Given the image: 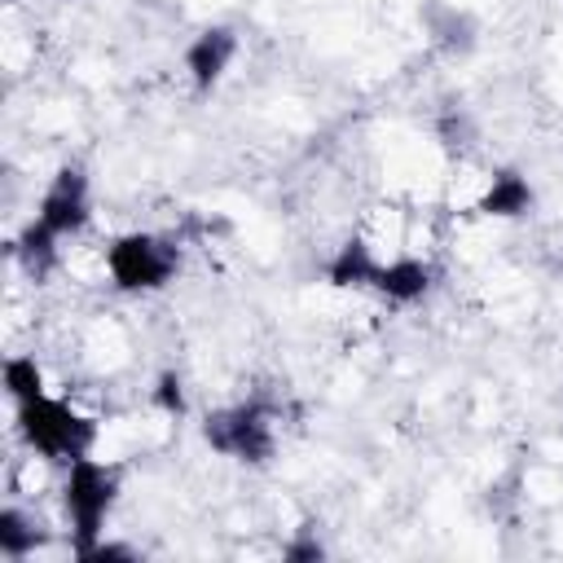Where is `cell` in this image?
<instances>
[{
  "label": "cell",
  "instance_id": "obj_9",
  "mask_svg": "<svg viewBox=\"0 0 563 563\" xmlns=\"http://www.w3.org/2000/svg\"><path fill=\"white\" fill-rule=\"evenodd\" d=\"M422 22H427V35L440 48H449V53H471L475 48V22L462 9L431 0V4H422Z\"/></svg>",
  "mask_w": 563,
  "mask_h": 563
},
{
  "label": "cell",
  "instance_id": "obj_5",
  "mask_svg": "<svg viewBox=\"0 0 563 563\" xmlns=\"http://www.w3.org/2000/svg\"><path fill=\"white\" fill-rule=\"evenodd\" d=\"M88 216H92L88 176H84L79 167H62V172L48 180V189H44V198H40V207H35V220H40L48 233L70 238V233H79V229L88 224Z\"/></svg>",
  "mask_w": 563,
  "mask_h": 563
},
{
  "label": "cell",
  "instance_id": "obj_1",
  "mask_svg": "<svg viewBox=\"0 0 563 563\" xmlns=\"http://www.w3.org/2000/svg\"><path fill=\"white\" fill-rule=\"evenodd\" d=\"M18 431H22V440H26L40 457H48V462L88 457L92 444H97V422L84 418L79 409H70L66 400H53V396L22 400V405H18Z\"/></svg>",
  "mask_w": 563,
  "mask_h": 563
},
{
  "label": "cell",
  "instance_id": "obj_8",
  "mask_svg": "<svg viewBox=\"0 0 563 563\" xmlns=\"http://www.w3.org/2000/svg\"><path fill=\"white\" fill-rule=\"evenodd\" d=\"M48 541V528L31 515V510H22V506H4L0 510V554L4 559H31L40 545Z\"/></svg>",
  "mask_w": 563,
  "mask_h": 563
},
{
  "label": "cell",
  "instance_id": "obj_4",
  "mask_svg": "<svg viewBox=\"0 0 563 563\" xmlns=\"http://www.w3.org/2000/svg\"><path fill=\"white\" fill-rule=\"evenodd\" d=\"M176 264H180L176 242L154 233H123L106 251V268L119 290H158L176 277Z\"/></svg>",
  "mask_w": 563,
  "mask_h": 563
},
{
  "label": "cell",
  "instance_id": "obj_3",
  "mask_svg": "<svg viewBox=\"0 0 563 563\" xmlns=\"http://www.w3.org/2000/svg\"><path fill=\"white\" fill-rule=\"evenodd\" d=\"M202 440L216 453H224V457H238V462L260 466L277 449V405H268V400H242V405L216 409L202 422Z\"/></svg>",
  "mask_w": 563,
  "mask_h": 563
},
{
  "label": "cell",
  "instance_id": "obj_14",
  "mask_svg": "<svg viewBox=\"0 0 563 563\" xmlns=\"http://www.w3.org/2000/svg\"><path fill=\"white\" fill-rule=\"evenodd\" d=\"M154 405L163 409V413H172V418H180L185 413V383H180V374H158V383H154Z\"/></svg>",
  "mask_w": 563,
  "mask_h": 563
},
{
  "label": "cell",
  "instance_id": "obj_2",
  "mask_svg": "<svg viewBox=\"0 0 563 563\" xmlns=\"http://www.w3.org/2000/svg\"><path fill=\"white\" fill-rule=\"evenodd\" d=\"M114 493H119V471L114 466H106L97 457L66 462L62 506H66V519H70V554L75 559L101 537V523L114 506Z\"/></svg>",
  "mask_w": 563,
  "mask_h": 563
},
{
  "label": "cell",
  "instance_id": "obj_16",
  "mask_svg": "<svg viewBox=\"0 0 563 563\" xmlns=\"http://www.w3.org/2000/svg\"><path fill=\"white\" fill-rule=\"evenodd\" d=\"M282 554H286V559H295V563H299V559H325V545H321L312 532H303V537H295Z\"/></svg>",
  "mask_w": 563,
  "mask_h": 563
},
{
  "label": "cell",
  "instance_id": "obj_10",
  "mask_svg": "<svg viewBox=\"0 0 563 563\" xmlns=\"http://www.w3.org/2000/svg\"><path fill=\"white\" fill-rule=\"evenodd\" d=\"M528 207H532V185L519 172H493L488 189L479 194V211L484 216H497V220H515Z\"/></svg>",
  "mask_w": 563,
  "mask_h": 563
},
{
  "label": "cell",
  "instance_id": "obj_13",
  "mask_svg": "<svg viewBox=\"0 0 563 563\" xmlns=\"http://www.w3.org/2000/svg\"><path fill=\"white\" fill-rule=\"evenodd\" d=\"M4 387H9V396H13L18 405L44 396V374H40L35 356H9V361H4Z\"/></svg>",
  "mask_w": 563,
  "mask_h": 563
},
{
  "label": "cell",
  "instance_id": "obj_15",
  "mask_svg": "<svg viewBox=\"0 0 563 563\" xmlns=\"http://www.w3.org/2000/svg\"><path fill=\"white\" fill-rule=\"evenodd\" d=\"M440 136H444V145H466V136H471V119H466L462 110H449V114L440 119Z\"/></svg>",
  "mask_w": 563,
  "mask_h": 563
},
{
  "label": "cell",
  "instance_id": "obj_7",
  "mask_svg": "<svg viewBox=\"0 0 563 563\" xmlns=\"http://www.w3.org/2000/svg\"><path fill=\"white\" fill-rule=\"evenodd\" d=\"M431 282H435V268H431L427 260L400 255V260L378 264V273H374L369 286H374L383 299H391V303H413V299H422V295L431 290Z\"/></svg>",
  "mask_w": 563,
  "mask_h": 563
},
{
  "label": "cell",
  "instance_id": "obj_11",
  "mask_svg": "<svg viewBox=\"0 0 563 563\" xmlns=\"http://www.w3.org/2000/svg\"><path fill=\"white\" fill-rule=\"evenodd\" d=\"M374 273H378V260H374L369 242H361V238L343 242V246L334 251V260L325 264L330 286H369V282H374Z\"/></svg>",
  "mask_w": 563,
  "mask_h": 563
},
{
  "label": "cell",
  "instance_id": "obj_12",
  "mask_svg": "<svg viewBox=\"0 0 563 563\" xmlns=\"http://www.w3.org/2000/svg\"><path fill=\"white\" fill-rule=\"evenodd\" d=\"M57 233H48L40 220H31L22 233H18V242H13V255H18V264L31 273V277H48V268L57 264Z\"/></svg>",
  "mask_w": 563,
  "mask_h": 563
},
{
  "label": "cell",
  "instance_id": "obj_6",
  "mask_svg": "<svg viewBox=\"0 0 563 563\" xmlns=\"http://www.w3.org/2000/svg\"><path fill=\"white\" fill-rule=\"evenodd\" d=\"M233 53H238V31L233 26H202L189 40V48H185V70H189L194 88L198 92H211L224 79Z\"/></svg>",
  "mask_w": 563,
  "mask_h": 563
}]
</instances>
